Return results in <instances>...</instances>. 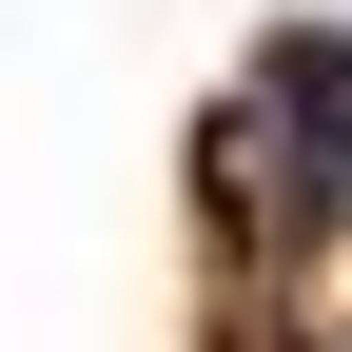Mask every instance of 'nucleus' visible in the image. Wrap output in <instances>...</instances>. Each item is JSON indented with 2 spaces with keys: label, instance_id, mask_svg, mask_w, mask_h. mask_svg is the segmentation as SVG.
<instances>
[{
  "label": "nucleus",
  "instance_id": "nucleus-1",
  "mask_svg": "<svg viewBox=\"0 0 352 352\" xmlns=\"http://www.w3.org/2000/svg\"><path fill=\"white\" fill-rule=\"evenodd\" d=\"M274 138H294V196L314 215H352V39H274Z\"/></svg>",
  "mask_w": 352,
  "mask_h": 352
}]
</instances>
